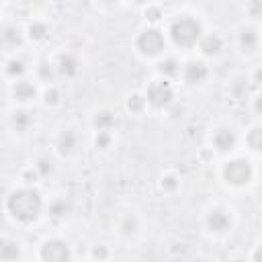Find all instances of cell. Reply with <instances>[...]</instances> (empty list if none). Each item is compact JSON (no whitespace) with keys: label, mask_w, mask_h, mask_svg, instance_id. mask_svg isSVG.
<instances>
[{"label":"cell","mask_w":262,"mask_h":262,"mask_svg":"<svg viewBox=\"0 0 262 262\" xmlns=\"http://www.w3.org/2000/svg\"><path fill=\"white\" fill-rule=\"evenodd\" d=\"M6 209L12 219L20 223H33L43 211V196L33 186H20L8 194Z\"/></svg>","instance_id":"1"},{"label":"cell","mask_w":262,"mask_h":262,"mask_svg":"<svg viewBox=\"0 0 262 262\" xmlns=\"http://www.w3.org/2000/svg\"><path fill=\"white\" fill-rule=\"evenodd\" d=\"M203 25L192 18V16H176L172 23H170V29H168V35L172 39V43L176 47H182V49H190V47H196L199 39L203 37Z\"/></svg>","instance_id":"2"},{"label":"cell","mask_w":262,"mask_h":262,"mask_svg":"<svg viewBox=\"0 0 262 262\" xmlns=\"http://www.w3.org/2000/svg\"><path fill=\"white\" fill-rule=\"evenodd\" d=\"M135 49L143 57H158L166 49V39L164 33L156 27H145L137 33L135 37Z\"/></svg>","instance_id":"3"},{"label":"cell","mask_w":262,"mask_h":262,"mask_svg":"<svg viewBox=\"0 0 262 262\" xmlns=\"http://www.w3.org/2000/svg\"><path fill=\"white\" fill-rule=\"evenodd\" d=\"M221 174H223V180L227 184L239 188V186H246L254 180V166L246 158H233V160L223 164Z\"/></svg>","instance_id":"4"},{"label":"cell","mask_w":262,"mask_h":262,"mask_svg":"<svg viewBox=\"0 0 262 262\" xmlns=\"http://www.w3.org/2000/svg\"><path fill=\"white\" fill-rule=\"evenodd\" d=\"M39 258H41V262H70L72 260L70 244L59 237L45 239L39 248Z\"/></svg>","instance_id":"5"},{"label":"cell","mask_w":262,"mask_h":262,"mask_svg":"<svg viewBox=\"0 0 262 262\" xmlns=\"http://www.w3.org/2000/svg\"><path fill=\"white\" fill-rule=\"evenodd\" d=\"M143 98H145V102H147V104H151L154 108L168 106V104L172 102V98H174L172 84H170L168 80H164V78L154 80V82L147 86V90H145Z\"/></svg>","instance_id":"6"},{"label":"cell","mask_w":262,"mask_h":262,"mask_svg":"<svg viewBox=\"0 0 262 262\" xmlns=\"http://www.w3.org/2000/svg\"><path fill=\"white\" fill-rule=\"evenodd\" d=\"M180 76L186 84L194 86V84H203L209 78V66L203 59H190L180 68Z\"/></svg>","instance_id":"7"},{"label":"cell","mask_w":262,"mask_h":262,"mask_svg":"<svg viewBox=\"0 0 262 262\" xmlns=\"http://www.w3.org/2000/svg\"><path fill=\"white\" fill-rule=\"evenodd\" d=\"M205 225L213 233H225L231 227V217L223 209H211L207 213V217H205Z\"/></svg>","instance_id":"8"},{"label":"cell","mask_w":262,"mask_h":262,"mask_svg":"<svg viewBox=\"0 0 262 262\" xmlns=\"http://www.w3.org/2000/svg\"><path fill=\"white\" fill-rule=\"evenodd\" d=\"M211 143H213V147L217 151H231L235 147V143H237V135L231 129L221 127L211 135Z\"/></svg>","instance_id":"9"},{"label":"cell","mask_w":262,"mask_h":262,"mask_svg":"<svg viewBox=\"0 0 262 262\" xmlns=\"http://www.w3.org/2000/svg\"><path fill=\"white\" fill-rule=\"evenodd\" d=\"M196 47L205 57H213L223 49V39L217 33H203V37L199 39Z\"/></svg>","instance_id":"10"},{"label":"cell","mask_w":262,"mask_h":262,"mask_svg":"<svg viewBox=\"0 0 262 262\" xmlns=\"http://www.w3.org/2000/svg\"><path fill=\"white\" fill-rule=\"evenodd\" d=\"M237 43L244 51H256L258 49V43H260V33L256 27H250V25H244L237 33Z\"/></svg>","instance_id":"11"},{"label":"cell","mask_w":262,"mask_h":262,"mask_svg":"<svg viewBox=\"0 0 262 262\" xmlns=\"http://www.w3.org/2000/svg\"><path fill=\"white\" fill-rule=\"evenodd\" d=\"M55 147H57L59 156H63V158L72 156V154L76 151V147H78V135H76L72 129H63V131L57 135Z\"/></svg>","instance_id":"12"},{"label":"cell","mask_w":262,"mask_h":262,"mask_svg":"<svg viewBox=\"0 0 262 262\" xmlns=\"http://www.w3.org/2000/svg\"><path fill=\"white\" fill-rule=\"evenodd\" d=\"M37 96V86L33 84V82H29V80H16L14 84H12V98L14 100H18V102H29V100H33Z\"/></svg>","instance_id":"13"},{"label":"cell","mask_w":262,"mask_h":262,"mask_svg":"<svg viewBox=\"0 0 262 262\" xmlns=\"http://www.w3.org/2000/svg\"><path fill=\"white\" fill-rule=\"evenodd\" d=\"M78 70H80V61H78V57H76L74 53H61V55H59V59H57V63H55V72H57L59 76L70 78V76H74Z\"/></svg>","instance_id":"14"},{"label":"cell","mask_w":262,"mask_h":262,"mask_svg":"<svg viewBox=\"0 0 262 262\" xmlns=\"http://www.w3.org/2000/svg\"><path fill=\"white\" fill-rule=\"evenodd\" d=\"M20 258V244L14 239L0 242V262H18Z\"/></svg>","instance_id":"15"},{"label":"cell","mask_w":262,"mask_h":262,"mask_svg":"<svg viewBox=\"0 0 262 262\" xmlns=\"http://www.w3.org/2000/svg\"><path fill=\"white\" fill-rule=\"evenodd\" d=\"M180 63L174 59V57H164L160 63H158V72L162 74V78L164 80H172V78H176V76H180Z\"/></svg>","instance_id":"16"},{"label":"cell","mask_w":262,"mask_h":262,"mask_svg":"<svg viewBox=\"0 0 262 262\" xmlns=\"http://www.w3.org/2000/svg\"><path fill=\"white\" fill-rule=\"evenodd\" d=\"M10 121H12V127H14L16 131H20V133H25V131L33 125V117H31V113H29V111H23V108H20V111H14Z\"/></svg>","instance_id":"17"},{"label":"cell","mask_w":262,"mask_h":262,"mask_svg":"<svg viewBox=\"0 0 262 262\" xmlns=\"http://www.w3.org/2000/svg\"><path fill=\"white\" fill-rule=\"evenodd\" d=\"M49 33V27L43 23V20H33L29 27H27V37L31 41H43Z\"/></svg>","instance_id":"18"},{"label":"cell","mask_w":262,"mask_h":262,"mask_svg":"<svg viewBox=\"0 0 262 262\" xmlns=\"http://www.w3.org/2000/svg\"><path fill=\"white\" fill-rule=\"evenodd\" d=\"M4 72H6V76H8V78H12L14 82H16V80H20V76L25 74V61H23V59H18V57H12V59H8V61H6Z\"/></svg>","instance_id":"19"},{"label":"cell","mask_w":262,"mask_h":262,"mask_svg":"<svg viewBox=\"0 0 262 262\" xmlns=\"http://www.w3.org/2000/svg\"><path fill=\"white\" fill-rule=\"evenodd\" d=\"M55 76H57V72H55V63H51L49 59H41L39 66H37V78L43 80V82H51Z\"/></svg>","instance_id":"20"},{"label":"cell","mask_w":262,"mask_h":262,"mask_svg":"<svg viewBox=\"0 0 262 262\" xmlns=\"http://www.w3.org/2000/svg\"><path fill=\"white\" fill-rule=\"evenodd\" d=\"M47 211H49L51 217H66L68 211H70V203H68L66 199H53V201L49 203Z\"/></svg>","instance_id":"21"},{"label":"cell","mask_w":262,"mask_h":262,"mask_svg":"<svg viewBox=\"0 0 262 262\" xmlns=\"http://www.w3.org/2000/svg\"><path fill=\"white\" fill-rule=\"evenodd\" d=\"M119 229H121L123 235H133V233L139 229L137 217H135V215H125V217L119 221Z\"/></svg>","instance_id":"22"},{"label":"cell","mask_w":262,"mask_h":262,"mask_svg":"<svg viewBox=\"0 0 262 262\" xmlns=\"http://www.w3.org/2000/svg\"><path fill=\"white\" fill-rule=\"evenodd\" d=\"M92 123H94L96 131H111V125L115 123V117L111 113H96Z\"/></svg>","instance_id":"23"},{"label":"cell","mask_w":262,"mask_h":262,"mask_svg":"<svg viewBox=\"0 0 262 262\" xmlns=\"http://www.w3.org/2000/svg\"><path fill=\"white\" fill-rule=\"evenodd\" d=\"M145 106H147V102H145V98L141 94H133V96L127 98V111H131L133 115H139Z\"/></svg>","instance_id":"24"},{"label":"cell","mask_w":262,"mask_h":262,"mask_svg":"<svg viewBox=\"0 0 262 262\" xmlns=\"http://www.w3.org/2000/svg\"><path fill=\"white\" fill-rule=\"evenodd\" d=\"M180 186V178L174 176V174H166L160 178V188L164 192H176V188Z\"/></svg>","instance_id":"25"},{"label":"cell","mask_w":262,"mask_h":262,"mask_svg":"<svg viewBox=\"0 0 262 262\" xmlns=\"http://www.w3.org/2000/svg\"><path fill=\"white\" fill-rule=\"evenodd\" d=\"M246 143H248L254 151L260 149V145H262V131H260V127H252V129L248 131V135H246Z\"/></svg>","instance_id":"26"},{"label":"cell","mask_w":262,"mask_h":262,"mask_svg":"<svg viewBox=\"0 0 262 262\" xmlns=\"http://www.w3.org/2000/svg\"><path fill=\"white\" fill-rule=\"evenodd\" d=\"M59 100H61V92H59L55 86L45 88V92H43V102H45L47 106H55V104H59Z\"/></svg>","instance_id":"27"},{"label":"cell","mask_w":262,"mask_h":262,"mask_svg":"<svg viewBox=\"0 0 262 262\" xmlns=\"http://www.w3.org/2000/svg\"><path fill=\"white\" fill-rule=\"evenodd\" d=\"M111 143H113L111 131H96V135H94V145H96V147L106 149V147H111Z\"/></svg>","instance_id":"28"},{"label":"cell","mask_w":262,"mask_h":262,"mask_svg":"<svg viewBox=\"0 0 262 262\" xmlns=\"http://www.w3.org/2000/svg\"><path fill=\"white\" fill-rule=\"evenodd\" d=\"M33 168L37 170V174L43 178V176H47V174H51V170H53V166H51V160L49 158H39L35 164H33Z\"/></svg>","instance_id":"29"},{"label":"cell","mask_w":262,"mask_h":262,"mask_svg":"<svg viewBox=\"0 0 262 262\" xmlns=\"http://www.w3.org/2000/svg\"><path fill=\"white\" fill-rule=\"evenodd\" d=\"M143 14H145V20H149V23H158V20L164 16V12H162L160 6H147V8L143 10Z\"/></svg>","instance_id":"30"},{"label":"cell","mask_w":262,"mask_h":262,"mask_svg":"<svg viewBox=\"0 0 262 262\" xmlns=\"http://www.w3.org/2000/svg\"><path fill=\"white\" fill-rule=\"evenodd\" d=\"M92 258L98 260V262H104V260L108 258V250H106V246H94V248H92Z\"/></svg>","instance_id":"31"},{"label":"cell","mask_w":262,"mask_h":262,"mask_svg":"<svg viewBox=\"0 0 262 262\" xmlns=\"http://www.w3.org/2000/svg\"><path fill=\"white\" fill-rule=\"evenodd\" d=\"M23 178H25V182H27V184H31V182H35V180H37V178H41V176L37 174V170H35V168H31V170H27V172L23 174Z\"/></svg>","instance_id":"32"},{"label":"cell","mask_w":262,"mask_h":262,"mask_svg":"<svg viewBox=\"0 0 262 262\" xmlns=\"http://www.w3.org/2000/svg\"><path fill=\"white\" fill-rule=\"evenodd\" d=\"M258 254H260V248L256 246V248H254V260H252V262H260V256H258Z\"/></svg>","instance_id":"33"},{"label":"cell","mask_w":262,"mask_h":262,"mask_svg":"<svg viewBox=\"0 0 262 262\" xmlns=\"http://www.w3.org/2000/svg\"><path fill=\"white\" fill-rule=\"evenodd\" d=\"M199 262H209V260H199Z\"/></svg>","instance_id":"34"}]
</instances>
